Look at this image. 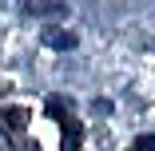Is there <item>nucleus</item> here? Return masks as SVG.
Segmentation results:
<instances>
[{
  "label": "nucleus",
  "mask_w": 155,
  "mask_h": 151,
  "mask_svg": "<svg viewBox=\"0 0 155 151\" xmlns=\"http://www.w3.org/2000/svg\"><path fill=\"white\" fill-rule=\"evenodd\" d=\"M60 123H64V147L76 151V143H80V123H76V119H60Z\"/></svg>",
  "instance_id": "obj_1"
},
{
  "label": "nucleus",
  "mask_w": 155,
  "mask_h": 151,
  "mask_svg": "<svg viewBox=\"0 0 155 151\" xmlns=\"http://www.w3.org/2000/svg\"><path fill=\"white\" fill-rule=\"evenodd\" d=\"M4 123H8V127H24V123H28V111H24V107H8V111H4Z\"/></svg>",
  "instance_id": "obj_2"
},
{
  "label": "nucleus",
  "mask_w": 155,
  "mask_h": 151,
  "mask_svg": "<svg viewBox=\"0 0 155 151\" xmlns=\"http://www.w3.org/2000/svg\"><path fill=\"white\" fill-rule=\"evenodd\" d=\"M44 40H48V44H56V48H72V44H76V36H72V32H48Z\"/></svg>",
  "instance_id": "obj_3"
},
{
  "label": "nucleus",
  "mask_w": 155,
  "mask_h": 151,
  "mask_svg": "<svg viewBox=\"0 0 155 151\" xmlns=\"http://www.w3.org/2000/svg\"><path fill=\"white\" fill-rule=\"evenodd\" d=\"M135 151H155V135H139L135 139Z\"/></svg>",
  "instance_id": "obj_4"
}]
</instances>
